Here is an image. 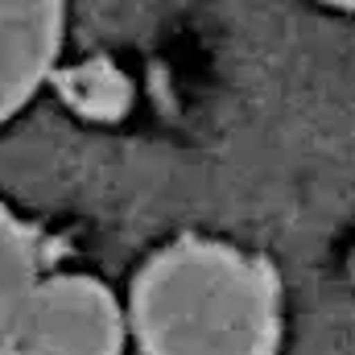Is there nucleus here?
I'll return each instance as SVG.
<instances>
[{
    "mask_svg": "<svg viewBox=\"0 0 355 355\" xmlns=\"http://www.w3.org/2000/svg\"><path fill=\"white\" fill-rule=\"evenodd\" d=\"M124 322L141 355H277L281 281L236 244L182 236L137 272Z\"/></svg>",
    "mask_w": 355,
    "mask_h": 355,
    "instance_id": "f257e3e1",
    "label": "nucleus"
},
{
    "mask_svg": "<svg viewBox=\"0 0 355 355\" xmlns=\"http://www.w3.org/2000/svg\"><path fill=\"white\" fill-rule=\"evenodd\" d=\"M124 331V310L99 277L54 272L33 289L17 355H120Z\"/></svg>",
    "mask_w": 355,
    "mask_h": 355,
    "instance_id": "f03ea898",
    "label": "nucleus"
},
{
    "mask_svg": "<svg viewBox=\"0 0 355 355\" xmlns=\"http://www.w3.org/2000/svg\"><path fill=\"white\" fill-rule=\"evenodd\" d=\"M67 0H0V124L54 79Z\"/></svg>",
    "mask_w": 355,
    "mask_h": 355,
    "instance_id": "7ed1b4c3",
    "label": "nucleus"
},
{
    "mask_svg": "<svg viewBox=\"0 0 355 355\" xmlns=\"http://www.w3.org/2000/svg\"><path fill=\"white\" fill-rule=\"evenodd\" d=\"M46 277V244L8 202H0V355H17L25 314L37 281Z\"/></svg>",
    "mask_w": 355,
    "mask_h": 355,
    "instance_id": "20e7f679",
    "label": "nucleus"
},
{
    "mask_svg": "<svg viewBox=\"0 0 355 355\" xmlns=\"http://www.w3.org/2000/svg\"><path fill=\"white\" fill-rule=\"evenodd\" d=\"M54 79H58V95L87 120H120L132 103V83L107 58H87Z\"/></svg>",
    "mask_w": 355,
    "mask_h": 355,
    "instance_id": "39448f33",
    "label": "nucleus"
},
{
    "mask_svg": "<svg viewBox=\"0 0 355 355\" xmlns=\"http://www.w3.org/2000/svg\"><path fill=\"white\" fill-rule=\"evenodd\" d=\"M327 4H335V8H347V12H355V0H327Z\"/></svg>",
    "mask_w": 355,
    "mask_h": 355,
    "instance_id": "423d86ee",
    "label": "nucleus"
}]
</instances>
